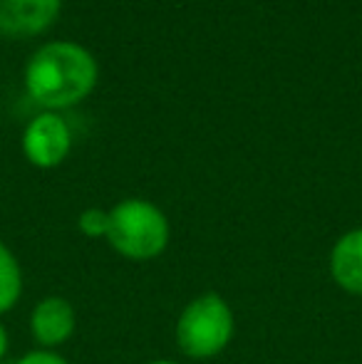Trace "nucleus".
<instances>
[{
  "instance_id": "nucleus-1",
  "label": "nucleus",
  "mask_w": 362,
  "mask_h": 364,
  "mask_svg": "<svg viewBox=\"0 0 362 364\" xmlns=\"http://www.w3.org/2000/svg\"><path fill=\"white\" fill-rule=\"evenodd\" d=\"M100 68L80 43L53 40L35 50L25 68V90L45 112L75 107L95 90Z\"/></svg>"
},
{
  "instance_id": "nucleus-2",
  "label": "nucleus",
  "mask_w": 362,
  "mask_h": 364,
  "mask_svg": "<svg viewBox=\"0 0 362 364\" xmlns=\"http://www.w3.org/2000/svg\"><path fill=\"white\" fill-rule=\"evenodd\" d=\"M171 225L166 213L147 198H124L110 208L107 243L122 258L147 263L169 248Z\"/></svg>"
},
{
  "instance_id": "nucleus-3",
  "label": "nucleus",
  "mask_w": 362,
  "mask_h": 364,
  "mask_svg": "<svg viewBox=\"0 0 362 364\" xmlns=\"http://www.w3.org/2000/svg\"><path fill=\"white\" fill-rule=\"evenodd\" d=\"M236 335V315L226 297L218 292H201L179 312L174 325L176 350L188 360L218 357Z\"/></svg>"
},
{
  "instance_id": "nucleus-4",
  "label": "nucleus",
  "mask_w": 362,
  "mask_h": 364,
  "mask_svg": "<svg viewBox=\"0 0 362 364\" xmlns=\"http://www.w3.org/2000/svg\"><path fill=\"white\" fill-rule=\"evenodd\" d=\"M23 154L33 166L55 168L68 159L73 149V132L68 122L55 112H43L33 117L23 132Z\"/></svg>"
},
{
  "instance_id": "nucleus-5",
  "label": "nucleus",
  "mask_w": 362,
  "mask_h": 364,
  "mask_svg": "<svg viewBox=\"0 0 362 364\" xmlns=\"http://www.w3.org/2000/svg\"><path fill=\"white\" fill-rule=\"evenodd\" d=\"M78 330V310L63 295H48L30 310V335L38 350H58Z\"/></svg>"
},
{
  "instance_id": "nucleus-6",
  "label": "nucleus",
  "mask_w": 362,
  "mask_h": 364,
  "mask_svg": "<svg viewBox=\"0 0 362 364\" xmlns=\"http://www.w3.org/2000/svg\"><path fill=\"white\" fill-rule=\"evenodd\" d=\"M63 0H0V33L5 38H35L58 20Z\"/></svg>"
},
{
  "instance_id": "nucleus-7",
  "label": "nucleus",
  "mask_w": 362,
  "mask_h": 364,
  "mask_svg": "<svg viewBox=\"0 0 362 364\" xmlns=\"http://www.w3.org/2000/svg\"><path fill=\"white\" fill-rule=\"evenodd\" d=\"M330 278L348 295H362V225L350 228L330 248Z\"/></svg>"
},
{
  "instance_id": "nucleus-8",
  "label": "nucleus",
  "mask_w": 362,
  "mask_h": 364,
  "mask_svg": "<svg viewBox=\"0 0 362 364\" xmlns=\"http://www.w3.org/2000/svg\"><path fill=\"white\" fill-rule=\"evenodd\" d=\"M23 297V268L15 253L0 240V315L10 312Z\"/></svg>"
},
{
  "instance_id": "nucleus-9",
  "label": "nucleus",
  "mask_w": 362,
  "mask_h": 364,
  "mask_svg": "<svg viewBox=\"0 0 362 364\" xmlns=\"http://www.w3.org/2000/svg\"><path fill=\"white\" fill-rule=\"evenodd\" d=\"M78 228L87 238H107V230H110V211L100 206L85 208L78 216Z\"/></svg>"
},
{
  "instance_id": "nucleus-10",
  "label": "nucleus",
  "mask_w": 362,
  "mask_h": 364,
  "mask_svg": "<svg viewBox=\"0 0 362 364\" xmlns=\"http://www.w3.org/2000/svg\"><path fill=\"white\" fill-rule=\"evenodd\" d=\"M13 364H70V360H65L63 355L53 350H33L28 355L18 357Z\"/></svg>"
},
{
  "instance_id": "nucleus-11",
  "label": "nucleus",
  "mask_w": 362,
  "mask_h": 364,
  "mask_svg": "<svg viewBox=\"0 0 362 364\" xmlns=\"http://www.w3.org/2000/svg\"><path fill=\"white\" fill-rule=\"evenodd\" d=\"M8 347H10V335H8V327L0 322V362H3V357L8 355Z\"/></svg>"
},
{
  "instance_id": "nucleus-12",
  "label": "nucleus",
  "mask_w": 362,
  "mask_h": 364,
  "mask_svg": "<svg viewBox=\"0 0 362 364\" xmlns=\"http://www.w3.org/2000/svg\"><path fill=\"white\" fill-rule=\"evenodd\" d=\"M147 364H179V362H174V360H151Z\"/></svg>"
}]
</instances>
